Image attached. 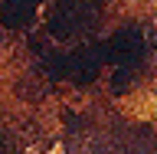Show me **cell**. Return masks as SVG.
Instances as JSON below:
<instances>
[{"mask_svg": "<svg viewBox=\"0 0 157 154\" xmlns=\"http://www.w3.org/2000/svg\"><path fill=\"white\" fill-rule=\"evenodd\" d=\"M141 53H144V43H141V33L137 30H124V33H118L108 43V62H118L121 69L137 66Z\"/></svg>", "mask_w": 157, "mask_h": 154, "instance_id": "cell-1", "label": "cell"}, {"mask_svg": "<svg viewBox=\"0 0 157 154\" xmlns=\"http://www.w3.org/2000/svg\"><path fill=\"white\" fill-rule=\"evenodd\" d=\"M33 10H36V0H7L0 7V20L7 26L20 30V26H26L29 20H33Z\"/></svg>", "mask_w": 157, "mask_h": 154, "instance_id": "cell-2", "label": "cell"}, {"mask_svg": "<svg viewBox=\"0 0 157 154\" xmlns=\"http://www.w3.org/2000/svg\"><path fill=\"white\" fill-rule=\"evenodd\" d=\"M72 30H75V23H72L69 17H62V13H59V17H52V20H49L46 33H49V36H56V39H66Z\"/></svg>", "mask_w": 157, "mask_h": 154, "instance_id": "cell-3", "label": "cell"}, {"mask_svg": "<svg viewBox=\"0 0 157 154\" xmlns=\"http://www.w3.org/2000/svg\"><path fill=\"white\" fill-rule=\"evenodd\" d=\"M131 76H134L131 69H118V72H115V85H111V92H124V89L131 85Z\"/></svg>", "mask_w": 157, "mask_h": 154, "instance_id": "cell-4", "label": "cell"}]
</instances>
